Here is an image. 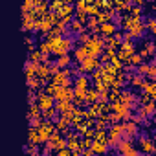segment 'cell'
I'll return each mask as SVG.
<instances>
[{"label":"cell","instance_id":"5","mask_svg":"<svg viewBox=\"0 0 156 156\" xmlns=\"http://www.w3.org/2000/svg\"><path fill=\"white\" fill-rule=\"evenodd\" d=\"M72 46H73V41H72V39H64V37H61L59 42L53 46L51 53H53V55H64V53H68V51L72 50Z\"/></svg>","mask_w":156,"mask_h":156},{"label":"cell","instance_id":"29","mask_svg":"<svg viewBox=\"0 0 156 156\" xmlns=\"http://www.w3.org/2000/svg\"><path fill=\"white\" fill-rule=\"evenodd\" d=\"M39 50H41L42 53H51L53 46H51V42L46 39V41H41V42H39Z\"/></svg>","mask_w":156,"mask_h":156},{"label":"cell","instance_id":"24","mask_svg":"<svg viewBox=\"0 0 156 156\" xmlns=\"http://www.w3.org/2000/svg\"><path fill=\"white\" fill-rule=\"evenodd\" d=\"M41 118H42V119H55V118H57V110H55V107H50V108L41 110Z\"/></svg>","mask_w":156,"mask_h":156},{"label":"cell","instance_id":"14","mask_svg":"<svg viewBox=\"0 0 156 156\" xmlns=\"http://www.w3.org/2000/svg\"><path fill=\"white\" fill-rule=\"evenodd\" d=\"M88 83H90V79H88L87 75H77V77H75V81H73V88L87 90V88H88Z\"/></svg>","mask_w":156,"mask_h":156},{"label":"cell","instance_id":"13","mask_svg":"<svg viewBox=\"0 0 156 156\" xmlns=\"http://www.w3.org/2000/svg\"><path fill=\"white\" fill-rule=\"evenodd\" d=\"M90 151H92V152H99V154H105V152H108V145H107L105 141H98V140H92V143H90Z\"/></svg>","mask_w":156,"mask_h":156},{"label":"cell","instance_id":"28","mask_svg":"<svg viewBox=\"0 0 156 156\" xmlns=\"http://www.w3.org/2000/svg\"><path fill=\"white\" fill-rule=\"evenodd\" d=\"M94 140L107 143V129H94Z\"/></svg>","mask_w":156,"mask_h":156},{"label":"cell","instance_id":"22","mask_svg":"<svg viewBox=\"0 0 156 156\" xmlns=\"http://www.w3.org/2000/svg\"><path fill=\"white\" fill-rule=\"evenodd\" d=\"M70 62H72V57H70L68 53H64V55H57L55 64H57L59 68H66V66H70Z\"/></svg>","mask_w":156,"mask_h":156},{"label":"cell","instance_id":"11","mask_svg":"<svg viewBox=\"0 0 156 156\" xmlns=\"http://www.w3.org/2000/svg\"><path fill=\"white\" fill-rule=\"evenodd\" d=\"M140 55H141V59H145V57H152V55H154V42H152L151 39H147V41L141 42Z\"/></svg>","mask_w":156,"mask_h":156},{"label":"cell","instance_id":"27","mask_svg":"<svg viewBox=\"0 0 156 156\" xmlns=\"http://www.w3.org/2000/svg\"><path fill=\"white\" fill-rule=\"evenodd\" d=\"M30 118H41V108L37 103H30V112H28V119Z\"/></svg>","mask_w":156,"mask_h":156},{"label":"cell","instance_id":"10","mask_svg":"<svg viewBox=\"0 0 156 156\" xmlns=\"http://www.w3.org/2000/svg\"><path fill=\"white\" fill-rule=\"evenodd\" d=\"M114 31H118V26L114 24V22H101L99 26H98V33L99 35H103V37H108V35H112Z\"/></svg>","mask_w":156,"mask_h":156},{"label":"cell","instance_id":"31","mask_svg":"<svg viewBox=\"0 0 156 156\" xmlns=\"http://www.w3.org/2000/svg\"><path fill=\"white\" fill-rule=\"evenodd\" d=\"M145 77H147V79H154V77H156V64H154V61L149 62V68H147Z\"/></svg>","mask_w":156,"mask_h":156},{"label":"cell","instance_id":"30","mask_svg":"<svg viewBox=\"0 0 156 156\" xmlns=\"http://www.w3.org/2000/svg\"><path fill=\"white\" fill-rule=\"evenodd\" d=\"M90 35H92V33H90V31H88L87 28H83V30H81L79 33H77V41H79L81 44H85V42H87V41L90 39Z\"/></svg>","mask_w":156,"mask_h":156},{"label":"cell","instance_id":"25","mask_svg":"<svg viewBox=\"0 0 156 156\" xmlns=\"http://www.w3.org/2000/svg\"><path fill=\"white\" fill-rule=\"evenodd\" d=\"M35 68H37V62H33V61H28V62H26V66H24V75H26V79L35 75Z\"/></svg>","mask_w":156,"mask_h":156},{"label":"cell","instance_id":"39","mask_svg":"<svg viewBox=\"0 0 156 156\" xmlns=\"http://www.w3.org/2000/svg\"><path fill=\"white\" fill-rule=\"evenodd\" d=\"M136 2V6H140V8H143V4H145V0H134Z\"/></svg>","mask_w":156,"mask_h":156},{"label":"cell","instance_id":"12","mask_svg":"<svg viewBox=\"0 0 156 156\" xmlns=\"http://www.w3.org/2000/svg\"><path fill=\"white\" fill-rule=\"evenodd\" d=\"M119 50H123L125 53H129V55H132L134 51H136V44H134V41L132 39H121V42H119V46H118Z\"/></svg>","mask_w":156,"mask_h":156},{"label":"cell","instance_id":"21","mask_svg":"<svg viewBox=\"0 0 156 156\" xmlns=\"http://www.w3.org/2000/svg\"><path fill=\"white\" fill-rule=\"evenodd\" d=\"M140 19H136V17H130V15H127V17H123V20H121V30L123 31H127L129 28H132L136 22H138Z\"/></svg>","mask_w":156,"mask_h":156},{"label":"cell","instance_id":"15","mask_svg":"<svg viewBox=\"0 0 156 156\" xmlns=\"http://www.w3.org/2000/svg\"><path fill=\"white\" fill-rule=\"evenodd\" d=\"M53 107H55V110H57V112H61V114H62V112H66V110H70V108H73L72 101H68V99H59Z\"/></svg>","mask_w":156,"mask_h":156},{"label":"cell","instance_id":"33","mask_svg":"<svg viewBox=\"0 0 156 156\" xmlns=\"http://www.w3.org/2000/svg\"><path fill=\"white\" fill-rule=\"evenodd\" d=\"M147 68H149V62L141 61V62L136 66V73H140V75H145V73H147Z\"/></svg>","mask_w":156,"mask_h":156},{"label":"cell","instance_id":"1","mask_svg":"<svg viewBox=\"0 0 156 156\" xmlns=\"http://www.w3.org/2000/svg\"><path fill=\"white\" fill-rule=\"evenodd\" d=\"M85 48L88 50L90 57H98V55L105 50V41H103V35L92 33V35H90V39L85 42Z\"/></svg>","mask_w":156,"mask_h":156},{"label":"cell","instance_id":"2","mask_svg":"<svg viewBox=\"0 0 156 156\" xmlns=\"http://www.w3.org/2000/svg\"><path fill=\"white\" fill-rule=\"evenodd\" d=\"M114 149H116V152H119L123 156H140V151L134 147L132 140H119V143Z\"/></svg>","mask_w":156,"mask_h":156},{"label":"cell","instance_id":"23","mask_svg":"<svg viewBox=\"0 0 156 156\" xmlns=\"http://www.w3.org/2000/svg\"><path fill=\"white\" fill-rule=\"evenodd\" d=\"M28 143L30 145H39V132L35 127H30L28 130Z\"/></svg>","mask_w":156,"mask_h":156},{"label":"cell","instance_id":"9","mask_svg":"<svg viewBox=\"0 0 156 156\" xmlns=\"http://www.w3.org/2000/svg\"><path fill=\"white\" fill-rule=\"evenodd\" d=\"M125 75H127V81L130 83V87L140 88V90L143 88V85H145V81H147L145 75H140V73H136V72H134V73H129V72H127Z\"/></svg>","mask_w":156,"mask_h":156},{"label":"cell","instance_id":"8","mask_svg":"<svg viewBox=\"0 0 156 156\" xmlns=\"http://www.w3.org/2000/svg\"><path fill=\"white\" fill-rule=\"evenodd\" d=\"M119 103H123L127 108H134L136 107V96L130 92V90H119V98H118Z\"/></svg>","mask_w":156,"mask_h":156},{"label":"cell","instance_id":"36","mask_svg":"<svg viewBox=\"0 0 156 156\" xmlns=\"http://www.w3.org/2000/svg\"><path fill=\"white\" fill-rule=\"evenodd\" d=\"M87 9V2L85 0H77L75 2V11H85Z\"/></svg>","mask_w":156,"mask_h":156},{"label":"cell","instance_id":"18","mask_svg":"<svg viewBox=\"0 0 156 156\" xmlns=\"http://www.w3.org/2000/svg\"><path fill=\"white\" fill-rule=\"evenodd\" d=\"M94 101H98V90H96V87L94 88H87V92H85V105H90Z\"/></svg>","mask_w":156,"mask_h":156},{"label":"cell","instance_id":"38","mask_svg":"<svg viewBox=\"0 0 156 156\" xmlns=\"http://www.w3.org/2000/svg\"><path fill=\"white\" fill-rule=\"evenodd\" d=\"M24 151H26V152H30V154H39V149H35L33 145H28V147H24Z\"/></svg>","mask_w":156,"mask_h":156},{"label":"cell","instance_id":"34","mask_svg":"<svg viewBox=\"0 0 156 156\" xmlns=\"http://www.w3.org/2000/svg\"><path fill=\"white\" fill-rule=\"evenodd\" d=\"M85 11H87V15H88V17H98L99 8H98V6H88V4H87V9H85Z\"/></svg>","mask_w":156,"mask_h":156},{"label":"cell","instance_id":"35","mask_svg":"<svg viewBox=\"0 0 156 156\" xmlns=\"http://www.w3.org/2000/svg\"><path fill=\"white\" fill-rule=\"evenodd\" d=\"M75 19H77V20H81V22L85 24L87 19H88V15H87V11H75Z\"/></svg>","mask_w":156,"mask_h":156},{"label":"cell","instance_id":"7","mask_svg":"<svg viewBox=\"0 0 156 156\" xmlns=\"http://www.w3.org/2000/svg\"><path fill=\"white\" fill-rule=\"evenodd\" d=\"M70 77H72V70H59L57 73L51 75V83L57 87H64L70 85Z\"/></svg>","mask_w":156,"mask_h":156},{"label":"cell","instance_id":"17","mask_svg":"<svg viewBox=\"0 0 156 156\" xmlns=\"http://www.w3.org/2000/svg\"><path fill=\"white\" fill-rule=\"evenodd\" d=\"M73 57H75V61H79V62H81L85 57H90V53H88V50H87L85 44H83V46H79V48H75V50H73Z\"/></svg>","mask_w":156,"mask_h":156},{"label":"cell","instance_id":"19","mask_svg":"<svg viewBox=\"0 0 156 156\" xmlns=\"http://www.w3.org/2000/svg\"><path fill=\"white\" fill-rule=\"evenodd\" d=\"M68 127H70V121L61 114V116L57 118V121H55V129H57L59 132H64V130H68Z\"/></svg>","mask_w":156,"mask_h":156},{"label":"cell","instance_id":"32","mask_svg":"<svg viewBox=\"0 0 156 156\" xmlns=\"http://www.w3.org/2000/svg\"><path fill=\"white\" fill-rule=\"evenodd\" d=\"M145 30H149L151 33H156V19H154V17H149V19H147Z\"/></svg>","mask_w":156,"mask_h":156},{"label":"cell","instance_id":"6","mask_svg":"<svg viewBox=\"0 0 156 156\" xmlns=\"http://www.w3.org/2000/svg\"><path fill=\"white\" fill-rule=\"evenodd\" d=\"M35 103L39 105L41 110H44V108L53 107V105H55V99H53V96H50V94H46V92H42V90H37V99H35Z\"/></svg>","mask_w":156,"mask_h":156},{"label":"cell","instance_id":"26","mask_svg":"<svg viewBox=\"0 0 156 156\" xmlns=\"http://www.w3.org/2000/svg\"><path fill=\"white\" fill-rule=\"evenodd\" d=\"M42 57H44V53L37 48H33L31 51H30V57H28V61H33V62H42Z\"/></svg>","mask_w":156,"mask_h":156},{"label":"cell","instance_id":"16","mask_svg":"<svg viewBox=\"0 0 156 156\" xmlns=\"http://www.w3.org/2000/svg\"><path fill=\"white\" fill-rule=\"evenodd\" d=\"M141 92H145V94H149V96H156V83H154V79H147L145 81V85H143V88H141Z\"/></svg>","mask_w":156,"mask_h":156},{"label":"cell","instance_id":"3","mask_svg":"<svg viewBox=\"0 0 156 156\" xmlns=\"http://www.w3.org/2000/svg\"><path fill=\"white\" fill-rule=\"evenodd\" d=\"M99 66H101L99 57H85L79 62V68H77V70H79V73H90V72H94Z\"/></svg>","mask_w":156,"mask_h":156},{"label":"cell","instance_id":"4","mask_svg":"<svg viewBox=\"0 0 156 156\" xmlns=\"http://www.w3.org/2000/svg\"><path fill=\"white\" fill-rule=\"evenodd\" d=\"M138 141H140V152H145V154H154L156 152V147H154V140L149 138L145 132H138Z\"/></svg>","mask_w":156,"mask_h":156},{"label":"cell","instance_id":"20","mask_svg":"<svg viewBox=\"0 0 156 156\" xmlns=\"http://www.w3.org/2000/svg\"><path fill=\"white\" fill-rule=\"evenodd\" d=\"M83 28H85V24L81 20H77V19H72L70 24H68V31H72V33H79Z\"/></svg>","mask_w":156,"mask_h":156},{"label":"cell","instance_id":"37","mask_svg":"<svg viewBox=\"0 0 156 156\" xmlns=\"http://www.w3.org/2000/svg\"><path fill=\"white\" fill-rule=\"evenodd\" d=\"M35 99H37V92L30 88V92H28V101H30V103H35Z\"/></svg>","mask_w":156,"mask_h":156}]
</instances>
